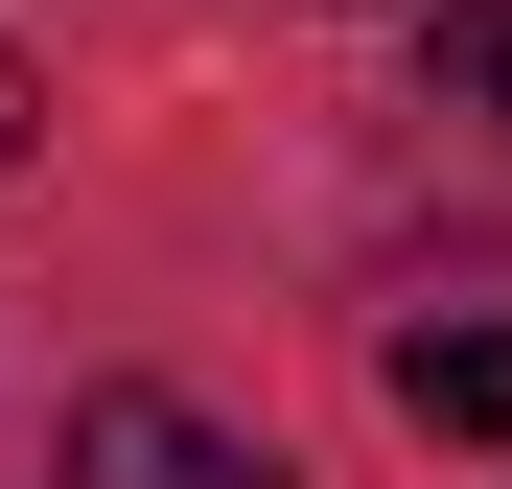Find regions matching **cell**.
I'll use <instances>...</instances> for the list:
<instances>
[{"label":"cell","instance_id":"1","mask_svg":"<svg viewBox=\"0 0 512 489\" xmlns=\"http://www.w3.org/2000/svg\"><path fill=\"white\" fill-rule=\"evenodd\" d=\"M70 489H280V443H233L210 396L117 373V396H70Z\"/></svg>","mask_w":512,"mask_h":489},{"label":"cell","instance_id":"2","mask_svg":"<svg viewBox=\"0 0 512 489\" xmlns=\"http://www.w3.org/2000/svg\"><path fill=\"white\" fill-rule=\"evenodd\" d=\"M396 420L419 443H512V303H419L396 326Z\"/></svg>","mask_w":512,"mask_h":489},{"label":"cell","instance_id":"3","mask_svg":"<svg viewBox=\"0 0 512 489\" xmlns=\"http://www.w3.org/2000/svg\"><path fill=\"white\" fill-rule=\"evenodd\" d=\"M443 70H466V117H512V0H443Z\"/></svg>","mask_w":512,"mask_h":489},{"label":"cell","instance_id":"4","mask_svg":"<svg viewBox=\"0 0 512 489\" xmlns=\"http://www.w3.org/2000/svg\"><path fill=\"white\" fill-rule=\"evenodd\" d=\"M24 140H47V94H24V47H0V187H24Z\"/></svg>","mask_w":512,"mask_h":489}]
</instances>
